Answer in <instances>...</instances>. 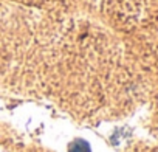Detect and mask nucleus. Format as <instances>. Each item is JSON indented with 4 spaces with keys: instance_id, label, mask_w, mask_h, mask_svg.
Here are the masks:
<instances>
[{
    "instance_id": "nucleus-1",
    "label": "nucleus",
    "mask_w": 158,
    "mask_h": 152,
    "mask_svg": "<svg viewBox=\"0 0 158 152\" xmlns=\"http://www.w3.org/2000/svg\"><path fill=\"white\" fill-rule=\"evenodd\" d=\"M70 152H90V146L84 140H76L70 146Z\"/></svg>"
}]
</instances>
